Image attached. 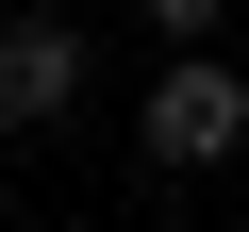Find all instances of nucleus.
<instances>
[{
    "label": "nucleus",
    "instance_id": "nucleus-1",
    "mask_svg": "<svg viewBox=\"0 0 249 232\" xmlns=\"http://www.w3.org/2000/svg\"><path fill=\"white\" fill-rule=\"evenodd\" d=\"M249 149V66H166L150 83V166H232Z\"/></svg>",
    "mask_w": 249,
    "mask_h": 232
},
{
    "label": "nucleus",
    "instance_id": "nucleus-2",
    "mask_svg": "<svg viewBox=\"0 0 249 232\" xmlns=\"http://www.w3.org/2000/svg\"><path fill=\"white\" fill-rule=\"evenodd\" d=\"M83 17H0V133H50V116L83 99Z\"/></svg>",
    "mask_w": 249,
    "mask_h": 232
},
{
    "label": "nucleus",
    "instance_id": "nucleus-3",
    "mask_svg": "<svg viewBox=\"0 0 249 232\" xmlns=\"http://www.w3.org/2000/svg\"><path fill=\"white\" fill-rule=\"evenodd\" d=\"M133 17H150V33H183V50H199V33H216V17H232V0H133Z\"/></svg>",
    "mask_w": 249,
    "mask_h": 232
}]
</instances>
